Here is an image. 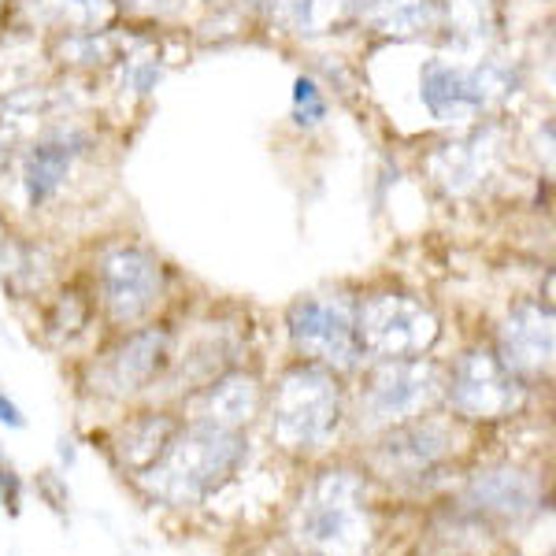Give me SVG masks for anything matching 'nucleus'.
<instances>
[{"mask_svg": "<svg viewBox=\"0 0 556 556\" xmlns=\"http://www.w3.org/2000/svg\"><path fill=\"white\" fill-rule=\"evenodd\" d=\"M4 8H8V0H0V15H4Z\"/></svg>", "mask_w": 556, "mask_h": 556, "instance_id": "obj_27", "label": "nucleus"}, {"mask_svg": "<svg viewBox=\"0 0 556 556\" xmlns=\"http://www.w3.org/2000/svg\"><path fill=\"white\" fill-rule=\"evenodd\" d=\"M175 430H178L175 419L172 416H156V412L130 419V424L115 434V456H119L123 468L146 471V468H152V464L160 460V453L167 450V442H172Z\"/></svg>", "mask_w": 556, "mask_h": 556, "instance_id": "obj_18", "label": "nucleus"}, {"mask_svg": "<svg viewBox=\"0 0 556 556\" xmlns=\"http://www.w3.org/2000/svg\"><path fill=\"white\" fill-rule=\"evenodd\" d=\"M361 23L386 38H424L438 30V0H375L364 8Z\"/></svg>", "mask_w": 556, "mask_h": 556, "instance_id": "obj_19", "label": "nucleus"}, {"mask_svg": "<svg viewBox=\"0 0 556 556\" xmlns=\"http://www.w3.org/2000/svg\"><path fill=\"white\" fill-rule=\"evenodd\" d=\"M516 86V71L501 60H482L475 67L430 60L419 75V101L438 123H471L493 104H501Z\"/></svg>", "mask_w": 556, "mask_h": 556, "instance_id": "obj_4", "label": "nucleus"}, {"mask_svg": "<svg viewBox=\"0 0 556 556\" xmlns=\"http://www.w3.org/2000/svg\"><path fill=\"white\" fill-rule=\"evenodd\" d=\"M490 164H493V149L486 138L450 141V146L430 152V160H427L430 178H434L445 193H456V197L482 186V178L490 175Z\"/></svg>", "mask_w": 556, "mask_h": 556, "instance_id": "obj_16", "label": "nucleus"}, {"mask_svg": "<svg viewBox=\"0 0 556 556\" xmlns=\"http://www.w3.org/2000/svg\"><path fill=\"white\" fill-rule=\"evenodd\" d=\"M267 4H271V20L298 38L334 34L356 20V0H267Z\"/></svg>", "mask_w": 556, "mask_h": 556, "instance_id": "obj_17", "label": "nucleus"}, {"mask_svg": "<svg viewBox=\"0 0 556 556\" xmlns=\"http://www.w3.org/2000/svg\"><path fill=\"white\" fill-rule=\"evenodd\" d=\"M245 453L249 442L238 430L193 419L186 430H175L160 460L141 471V482L167 505H197L241 468Z\"/></svg>", "mask_w": 556, "mask_h": 556, "instance_id": "obj_1", "label": "nucleus"}, {"mask_svg": "<svg viewBox=\"0 0 556 556\" xmlns=\"http://www.w3.org/2000/svg\"><path fill=\"white\" fill-rule=\"evenodd\" d=\"M497 4L493 0H438V26L460 49H482L497 34Z\"/></svg>", "mask_w": 556, "mask_h": 556, "instance_id": "obj_21", "label": "nucleus"}, {"mask_svg": "<svg viewBox=\"0 0 556 556\" xmlns=\"http://www.w3.org/2000/svg\"><path fill=\"white\" fill-rule=\"evenodd\" d=\"M293 538L308 556H367L375 542L364 508V482L353 471H323L301 493Z\"/></svg>", "mask_w": 556, "mask_h": 556, "instance_id": "obj_2", "label": "nucleus"}, {"mask_svg": "<svg viewBox=\"0 0 556 556\" xmlns=\"http://www.w3.org/2000/svg\"><path fill=\"white\" fill-rule=\"evenodd\" d=\"M445 397L468 419H505L523 405V386L497 361V353H490V349H468L453 364Z\"/></svg>", "mask_w": 556, "mask_h": 556, "instance_id": "obj_9", "label": "nucleus"}, {"mask_svg": "<svg viewBox=\"0 0 556 556\" xmlns=\"http://www.w3.org/2000/svg\"><path fill=\"white\" fill-rule=\"evenodd\" d=\"M293 115H298L301 127H316L327 119V97L312 78H298L293 83Z\"/></svg>", "mask_w": 556, "mask_h": 556, "instance_id": "obj_22", "label": "nucleus"}, {"mask_svg": "<svg viewBox=\"0 0 556 556\" xmlns=\"http://www.w3.org/2000/svg\"><path fill=\"white\" fill-rule=\"evenodd\" d=\"M497 361L516 379H538L553 367V312L542 304H519L497 330Z\"/></svg>", "mask_w": 556, "mask_h": 556, "instance_id": "obj_12", "label": "nucleus"}, {"mask_svg": "<svg viewBox=\"0 0 556 556\" xmlns=\"http://www.w3.org/2000/svg\"><path fill=\"white\" fill-rule=\"evenodd\" d=\"M235 4H256V0H235Z\"/></svg>", "mask_w": 556, "mask_h": 556, "instance_id": "obj_26", "label": "nucleus"}, {"mask_svg": "<svg viewBox=\"0 0 556 556\" xmlns=\"http://www.w3.org/2000/svg\"><path fill=\"white\" fill-rule=\"evenodd\" d=\"M167 364H172V338H167V330L141 327L104 356V364L97 367V379H101L104 393L127 397V393L146 390Z\"/></svg>", "mask_w": 556, "mask_h": 556, "instance_id": "obj_11", "label": "nucleus"}, {"mask_svg": "<svg viewBox=\"0 0 556 556\" xmlns=\"http://www.w3.org/2000/svg\"><path fill=\"white\" fill-rule=\"evenodd\" d=\"M260 405H264V390H260L256 375L230 371V375H219L215 382L204 386L201 405H197L201 416L197 419L238 430V427L253 424V416H260Z\"/></svg>", "mask_w": 556, "mask_h": 556, "instance_id": "obj_14", "label": "nucleus"}, {"mask_svg": "<svg viewBox=\"0 0 556 556\" xmlns=\"http://www.w3.org/2000/svg\"><path fill=\"white\" fill-rule=\"evenodd\" d=\"M464 505H471L482 516L497 519H523L538 508V482L534 475L519 468H490L479 471L468 482Z\"/></svg>", "mask_w": 556, "mask_h": 556, "instance_id": "obj_13", "label": "nucleus"}, {"mask_svg": "<svg viewBox=\"0 0 556 556\" xmlns=\"http://www.w3.org/2000/svg\"><path fill=\"white\" fill-rule=\"evenodd\" d=\"M86 138L83 134H52V138L38 141L30 152H26L23 164V186L30 204L38 208L49 197H56V190L64 186V178L71 175V164L83 152Z\"/></svg>", "mask_w": 556, "mask_h": 556, "instance_id": "obj_15", "label": "nucleus"}, {"mask_svg": "<svg viewBox=\"0 0 556 556\" xmlns=\"http://www.w3.org/2000/svg\"><path fill=\"white\" fill-rule=\"evenodd\" d=\"M290 338L298 353L330 371H353L364 361L356 338V304L345 298H301L290 308Z\"/></svg>", "mask_w": 556, "mask_h": 556, "instance_id": "obj_7", "label": "nucleus"}, {"mask_svg": "<svg viewBox=\"0 0 556 556\" xmlns=\"http://www.w3.org/2000/svg\"><path fill=\"white\" fill-rule=\"evenodd\" d=\"M86 319H89L86 301L78 298V293H64V298H60V304H56V312L49 316V327L75 334V330H83V327H86Z\"/></svg>", "mask_w": 556, "mask_h": 556, "instance_id": "obj_23", "label": "nucleus"}, {"mask_svg": "<svg viewBox=\"0 0 556 556\" xmlns=\"http://www.w3.org/2000/svg\"><path fill=\"white\" fill-rule=\"evenodd\" d=\"M0 501H4V508H20V479H15V471L8 468L4 460H0Z\"/></svg>", "mask_w": 556, "mask_h": 556, "instance_id": "obj_24", "label": "nucleus"}, {"mask_svg": "<svg viewBox=\"0 0 556 556\" xmlns=\"http://www.w3.org/2000/svg\"><path fill=\"white\" fill-rule=\"evenodd\" d=\"M442 367L427 356L379 361L361 397V419L367 427H397L416 419L442 401Z\"/></svg>", "mask_w": 556, "mask_h": 556, "instance_id": "obj_6", "label": "nucleus"}, {"mask_svg": "<svg viewBox=\"0 0 556 556\" xmlns=\"http://www.w3.org/2000/svg\"><path fill=\"white\" fill-rule=\"evenodd\" d=\"M342 419V386L323 364H298L271 397V438L286 453L323 450Z\"/></svg>", "mask_w": 556, "mask_h": 556, "instance_id": "obj_3", "label": "nucleus"}, {"mask_svg": "<svg viewBox=\"0 0 556 556\" xmlns=\"http://www.w3.org/2000/svg\"><path fill=\"white\" fill-rule=\"evenodd\" d=\"M453 453V427L434 416H416L390 427V434L379 442L371 464L390 479H416L445 460Z\"/></svg>", "mask_w": 556, "mask_h": 556, "instance_id": "obj_10", "label": "nucleus"}, {"mask_svg": "<svg viewBox=\"0 0 556 556\" xmlns=\"http://www.w3.org/2000/svg\"><path fill=\"white\" fill-rule=\"evenodd\" d=\"M0 424L12 427V430H23V427H26V419H23L20 405H15V401H8L4 393H0Z\"/></svg>", "mask_w": 556, "mask_h": 556, "instance_id": "obj_25", "label": "nucleus"}, {"mask_svg": "<svg viewBox=\"0 0 556 556\" xmlns=\"http://www.w3.org/2000/svg\"><path fill=\"white\" fill-rule=\"evenodd\" d=\"M442 323L434 308L424 304L412 293H371L356 304V338H361L364 353L379 356V361H408V356H424L434 349Z\"/></svg>", "mask_w": 556, "mask_h": 556, "instance_id": "obj_5", "label": "nucleus"}, {"mask_svg": "<svg viewBox=\"0 0 556 556\" xmlns=\"http://www.w3.org/2000/svg\"><path fill=\"white\" fill-rule=\"evenodd\" d=\"M97 275H101V301L108 319L119 327L149 319L152 308L164 301V267L138 245L108 249Z\"/></svg>", "mask_w": 556, "mask_h": 556, "instance_id": "obj_8", "label": "nucleus"}, {"mask_svg": "<svg viewBox=\"0 0 556 556\" xmlns=\"http://www.w3.org/2000/svg\"><path fill=\"white\" fill-rule=\"evenodd\" d=\"M34 23H45L60 34L104 30L115 20V0H23Z\"/></svg>", "mask_w": 556, "mask_h": 556, "instance_id": "obj_20", "label": "nucleus"}]
</instances>
